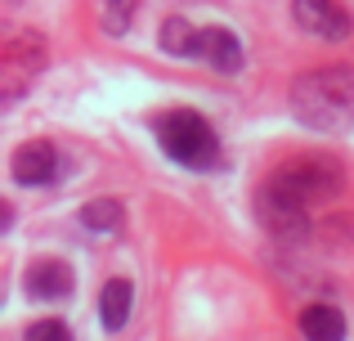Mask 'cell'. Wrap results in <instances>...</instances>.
I'll list each match as a JSON object with an SVG mask.
<instances>
[{
    "label": "cell",
    "instance_id": "obj_1",
    "mask_svg": "<svg viewBox=\"0 0 354 341\" xmlns=\"http://www.w3.org/2000/svg\"><path fill=\"white\" fill-rule=\"evenodd\" d=\"M292 113L301 126L323 135H346L354 126V68L350 63H328L292 86Z\"/></svg>",
    "mask_w": 354,
    "mask_h": 341
},
{
    "label": "cell",
    "instance_id": "obj_2",
    "mask_svg": "<svg viewBox=\"0 0 354 341\" xmlns=\"http://www.w3.org/2000/svg\"><path fill=\"white\" fill-rule=\"evenodd\" d=\"M153 131H157L162 153H166L171 162H180V167H189V171H211V167H220V140H216V131L207 126V117L193 113V108L162 113Z\"/></svg>",
    "mask_w": 354,
    "mask_h": 341
},
{
    "label": "cell",
    "instance_id": "obj_3",
    "mask_svg": "<svg viewBox=\"0 0 354 341\" xmlns=\"http://www.w3.org/2000/svg\"><path fill=\"white\" fill-rule=\"evenodd\" d=\"M265 189L278 193L283 202H292V207H301V211H314L319 202H332L346 189V171L332 158H296V162H287V167H278L269 175Z\"/></svg>",
    "mask_w": 354,
    "mask_h": 341
},
{
    "label": "cell",
    "instance_id": "obj_4",
    "mask_svg": "<svg viewBox=\"0 0 354 341\" xmlns=\"http://www.w3.org/2000/svg\"><path fill=\"white\" fill-rule=\"evenodd\" d=\"M41 68H45V41L36 32H18L5 45V68H0V77H5V104H14L27 81H36Z\"/></svg>",
    "mask_w": 354,
    "mask_h": 341
},
{
    "label": "cell",
    "instance_id": "obj_5",
    "mask_svg": "<svg viewBox=\"0 0 354 341\" xmlns=\"http://www.w3.org/2000/svg\"><path fill=\"white\" fill-rule=\"evenodd\" d=\"M9 175H14V184H23V189H45V184L59 180V149H54L50 140L23 144V149L14 153V162H9Z\"/></svg>",
    "mask_w": 354,
    "mask_h": 341
},
{
    "label": "cell",
    "instance_id": "obj_6",
    "mask_svg": "<svg viewBox=\"0 0 354 341\" xmlns=\"http://www.w3.org/2000/svg\"><path fill=\"white\" fill-rule=\"evenodd\" d=\"M292 14H296V27L310 32V36H328V41L350 36V18L337 0H296Z\"/></svg>",
    "mask_w": 354,
    "mask_h": 341
},
{
    "label": "cell",
    "instance_id": "obj_7",
    "mask_svg": "<svg viewBox=\"0 0 354 341\" xmlns=\"http://www.w3.org/2000/svg\"><path fill=\"white\" fill-rule=\"evenodd\" d=\"M23 288H27V297H36V301H63V297H72L77 279H72V270H68L63 261H54V256H41V261L27 265Z\"/></svg>",
    "mask_w": 354,
    "mask_h": 341
},
{
    "label": "cell",
    "instance_id": "obj_8",
    "mask_svg": "<svg viewBox=\"0 0 354 341\" xmlns=\"http://www.w3.org/2000/svg\"><path fill=\"white\" fill-rule=\"evenodd\" d=\"M256 207H260V220H265L274 234H292V238H301L305 229H310V211H301V207H292V202H283L278 193H269V189H260Z\"/></svg>",
    "mask_w": 354,
    "mask_h": 341
},
{
    "label": "cell",
    "instance_id": "obj_9",
    "mask_svg": "<svg viewBox=\"0 0 354 341\" xmlns=\"http://www.w3.org/2000/svg\"><path fill=\"white\" fill-rule=\"evenodd\" d=\"M202 59L216 72H238L242 68V41L229 27H207L202 32Z\"/></svg>",
    "mask_w": 354,
    "mask_h": 341
},
{
    "label": "cell",
    "instance_id": "obj_10",
    "mask_svg": "<svg viewBox=\"0 0 354 341\" xmlns=\"http://www.w3.org/2000/svg\"><path fill=\"white\" fill-rule=\"evenodd\" d=\"M130 306H135V288H130V279H108L104 292H99V319H104L108 333H121V328H126Z\"/></svg>",
    "mask_w": 354,
    "mask_h": 341
},
{
    "label": "cell",
    "instance_id": "obj_11",
    "mask_svg": "<svg viewBox=\"0 0 354 341\" xmlns=\"http://www.w3.org/2000/svg\"><path fill=\"white\" fill-rule=\"evenodd\" d=\"M77 220H81V229H86V234H99V238H117L121 229H126V211H121L117 198H95V202H86Z\"/></svg>",
    "mask_w": 354,
    "mask_h": 341
},
{
    "label": "cell",
    "instance_id": "obj_12",
    "mask_svg": "<svg viewBox=\"0 0 354 341\" xmlns=\"http://www.w3.org/2000/svg\"><path fill=\"white\" fill-rule=\"evenodd\" d=\"M157 41H162V50L171 54V59H198V54H202V32L189 23V18H180V14L162 23Z\"/></svg>",
    "mask_w": 354,
    "mask_h": 341
},
{
    "label": "cell",
    "instance_id": "obj_13",
    "mask_svg": "<svg viewBox=\"0 0 354 341\" xmlns=\"http://www.w3.org/2000/svg\"><path fill=\"white\" fill-rule=\"evenodd\" d=\"M301 333H305V341H346V315L337 306H305Z\"/></svg>",
    "mask_w": 354,
    "mask_h": 341
},
{
    "label": "cell",
    "instance_id": "obj_14",
    "mask_svg": "<svg viewBox=\"0 0 354 341\" xmlns=\"http://www.w3.org/2000/svg\"><path fill=\"white\" fill-rule=\"evenodd\" d=\"M135 5H139V0H104V14H99L104 32L108 36H126L130 23H135Z\"/></svg>",
    "mask_w": 354,
    "mask_h": 341
},
{
    "label": "cell",
    "instance_id": "obj_15",
    "mask_svg": "<svg viewBox=\"0 0 354 341\" xmlns=\"http://www.w3.org/2000/svg\"><path fill=\"white\" fill-rule=\"evenodd\" d=\"M23 341H72V328L63 324V319H41V324L27 328Z\"/></svg>",
    "mask_w": 354,
    "mask_h": 341
},
{
    "label": "cell",
    "instance_id": "obj_16",
    "mask_svg": "<svg viewBox=\"0 0 354 341\" xmlns=\"http://www.w3.org/2000/svg\"><path fill=\"white\" fill-rule=\"evenodd\" d=\"M9 5H18V0H9Z\"/></svg>",
    "mask_w": 354,
    "mask_h": 341
}]
</instances>
